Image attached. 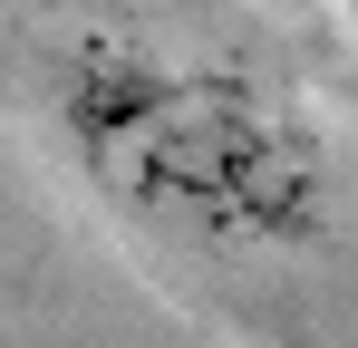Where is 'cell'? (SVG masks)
Wrapping results in <instances>:
<instances>
[{
	"instance_id": "6da1fadb",
	"label": "cell",
	"mask_w": 358,
	"mask_h": 348,
	"mask_svg": "<svg viewBox=\"0 0 358 348\" xmlns=\"http://www.w3.org/2000/svg\"><path fill=\"white\" fill-rule=\"evenodd\" d=\"M59 136L126 223L194 252H310L339 213L320 126L252 68L97 39L59 78Z\"/></svg>"
},
{
	"instance_id": "7a4b0ae2",
	"label": "cell",
	"mask_w": 358,
	"mask_h": 348,
	"mask_svg": "<svg viewBox=\"0 0 358 348\" xmlns=\"http://www.w3.org/2000/svg\"><path fill=\"white\" fill-rule=\"evenodd\" d=\"M339 10H349V20H358V0H339Z\"/></svg>"
}]
</instances>
